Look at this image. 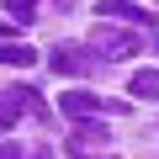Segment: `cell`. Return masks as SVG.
<instances>
[{
  "label": "cell",
  "mask_w": 159,
  "mask_h": 159,
  "mask_svg": "<svg viewBox=\"0 0 159 159\" xmlns=\"http://www.w3.org/2000/svg\"><path fill=\"white\" fill-rule=\"evenodd\" d=\"M58 111L74 117V122H85V117H122L127 101H101V96H90V90H69V96H58Z\"/></svg>",
  "instance_id": "cell-1"
},
{
  "label": "cell",
  "mask_w": 159,
  "mask_h": 159,
  "mask_svg": "<svg viewBox=\"0 0 159 159\" xmlns=\"http://www.w3.org/2000/svg\"><path fill=\"white\" fill-rule=\"evenodd\" d=\"M90 48H96V53H106V58H133L143 43H138L133 32H117V27L101 16V21H96V32H90Z\"/></svg>",
  "instance_id": "cell-2"
},
{
  "label": "cell",
  "mask_w": 159,
  "mask_h": 159,
  "mask_svg": "<svg viewBox=\"0 0 159 159\" xmlns=\"http://www.w3.org/2000/svg\"><path fill=\"white\" fill-rule=\"evenodd\" d=\"M101 16H106V21H127V27L154 32V16H148V11H138V6H127V0H101Z\"/></svg>",
  "instance_id": "cell-3"
},
{
  "label": "cell",
  "mask_w": 159,
  "mask_h": 159,
  "mask_svg": "<svg viewBox=\"0 0 159 159\" xmlns=\"http://www.w3.org/2000/svg\"><path fill=\"white\" fill-rule=\"evenodd\" d=\"M48 64H53V74H90V69H96V58H90L85 48H53Z\"/></svg>",
  "instance_id": "cell-4"
},
{
  "label": "cell",
  "mask_w": 159,
  "mask_h": 159,
  "mask_svg": "<svg viewBox=\"0 0 159 159\" xmlns=\"http://www.w3.org/2000/svg\"><path fill=\"white\" fill-rule=\"evenodd\" d=\"M127 90H133L138 101H159V69H138Z\"/></svg>",
  "instance_id": "cell-5"
},
{
  "label": "cell",
  "mask_w": 159,
  "mask_h": 159,
  "mask_svg": "<svg viewBox=\"0 0 159 159\" xmlns=\"http://www.w3.org/2000/svg\"><path fill=\"white\" fill-rule=\"evenodd\" d=\"M21 111H27V106H21V85H16V90H0V133H6Z\"/></svg>",
  "instance_id": "cell-6"
},
{
  "label": "cell",
  "mask_w": 159,
  "mask_h": 159,
  "mask_svg": "<svg viewBox=\"0 0 159 159\" xmlns=\"http://www.w3.org/2000/svg\"><path fill=\"white\" fill-rule=\"evenodd\" d=\"M0 64H16V69H27V64H37V53H32L27 43H0Z\"/></svg>",
  "instance_id": "cell-7"
},
{
  "label": "cell",
  "mask_w": 159,
  "mask_h": 159,
  "mask_svg": "<svg viewBox=\"0 0 159 159\" xmlns=\"http://www.w3.org/2000/svg\"><path fill=\"white\" fill-rule=\"evenodd\" d=\"M21 106H27V117H37V122H48V117H53V111H48V101H43L32 85H21Z\"/></svg>",
  "instance_id": "cell-8"
},
{
  "label": "cell",
  "mask_w": 159,
  "mask_h": 159,
  "mask_svg": "<svg viewBox=\"0 0 159 159\" xmlns=\"http://www.w3.org/2000/svg\"><path fill=\"white\" fill-rule=\"evenodd\" d=\"M6 16L11 21H32L37 16V0H6Z\"/></svg>",
  "instance_id": "cell-9"
},
{
  "label": "cell",
  "mask_w": 159,
  "mask_h": 159,
  "mask_svg": "<svg viewBox=\"0 0 159 159\" xmlns=\"http://www.w3.org/2000/svg\"><path fill=\"white\" fill-rule=\"evenodd\" d=\"M0 159H21V148L16 143H0Z\"/></svg>",
  "instance_id": "cell-10"
},
{
  "label": "cell",
  "mask_w": 159,
  "mask_h": 159,
  "mask_svg": "<svg viewBox=\"0 0 159 159\" xmlns=\"http://www.w3.org/2000/svg\"><path fill=\"white\" fill-rule=\"evenodd\" d=\"M74 159H111V154H106V148H101V154H74Z\"/></svg>",
  "instance_id": "cell-11"
},
{
  "label": "cell",
  "mask_w": 159,
  "mask_h": 159,
  "mask_svg": "<svg viewBox=\"0 0 159 159\" xmlns=\"http://www.w3.org/2000/svg\"><path fill=\"white\" fill-rule=\"evenodd\" d=\"M58 6H80V0H58Z\"/></svg>",
  "instance_id": "cell-12"
}]
</instances>
